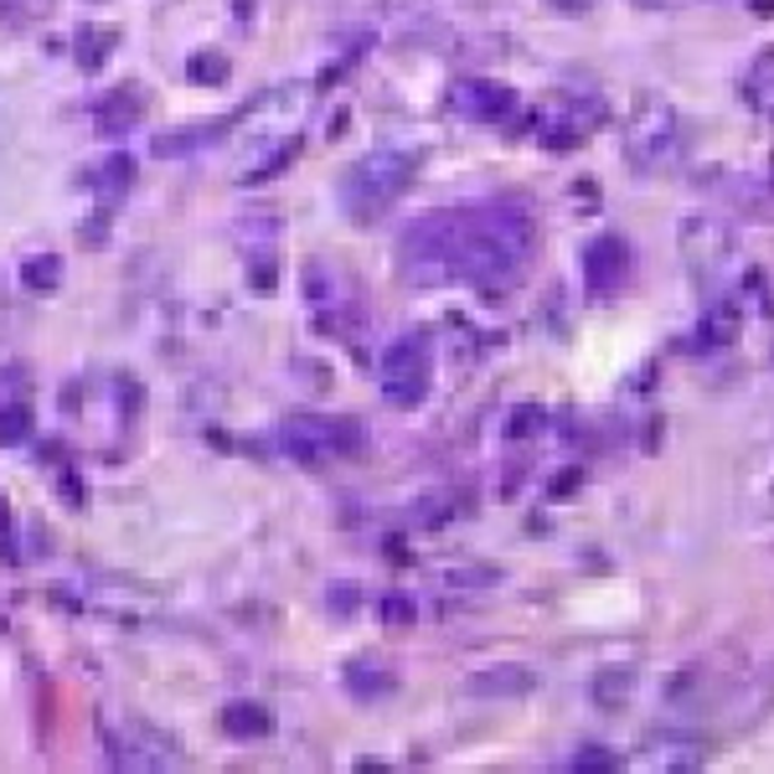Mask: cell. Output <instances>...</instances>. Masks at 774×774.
Masks as SVG:
<instances>
[{"label": "cell", "mask_w": 774, "mask_h": 774, "mask_svg": "<svg viewBox=\"0 0 774 774\" xmlns=\"http://www.w3.org/2000/svg\"><path fill=\"white\" fill-rule=\"evenodd\" d=\"M434 382V352L423 336H397L378 357V388L393 408H418Z\"/></svg>", "instance_id": "obj_3"}, {"label": "cell", "mask_w": 774, "mask_h": 774, "mask_svg": "<svg viewBox=\"0 0 774 774\" xmlns=\"http://www.w3.org/2000/svg\"><path fill=\"white\" fill-rule=\"evenodd\" d=\"M754 501L774 516V470H770V476H754Z\"/></svg>", "instance_id": "obj_14"}, {"label": "cell", "mask_w": 774, "mask_h": 774, "mask_svg": "<svg viewBox=\"0 0 774 774\" xmlns=\"http://www.w3.org/2000/svg\"><path fill=\"white\" fill-rule=\"evenodd\" d=\"M186 78L192 83H228V58H222V52H197Z\"/></svg>", "instance_id": "obj_12"}, {"label": "cell", "mask_w": 774, "mask_h": 774, "mask_svg": "<svg viewBox=\"0 0 774 774\" xmlns=\"http://www.w3.org/2000/svg\"><path fill=\"white\" fill-rule=\"evenodd\" d=\"M341 423H331V418L320 414H295L290 423H284V450L295 459H305V465H320V459H331L341 450Z\"/></svg>", "instance_id": "obj_4"}, {"label": "cell", "mask_w": 774, "mask_h": 774, "mask_svg": "<svg viewBox=\"0 0 774 774\" xmlns=\"http://www.w3.org/2000/svg\"><path fill=\"white\" fill-rule=\"evenodd\" d=\"M625 269H630V248L615 233H604V238H594L583 248V274H589L594 295H610L615 284H625Z\"/></svg>", "instance_id": "obj_6"}, {"label": "cell", "mask_w": 774, "mask_h": 774, "mask_svg": "<svg viewBox=\"0 0 774 774\" xmlns=\"http://www.w3.org/2000/svg\"><path fill=\"white\" fill-rule=\"evenodd\" d=\"M527 687H537V676L527 666H501V672H486L470 681V692H527Z\"/></svg>", "instance_id": "obj_9"}, {"label": "cell", "mask_w": 774, "mask_h": 774, "mask_svg": "<svg viewBox=\"0 0 774 774\" xmlns=\"http://www.w3.org/2000/svg\"><path fill=\"white\" fill-rule=\"evenodd\" d=\"M418 176V150H372L341 176V207L357 222H372L393 207Z\"/></svg>", "instance_id": "obj_2"}, {"label": "cell", "mask_w": 774, "mask_h": 774, "mask_svg": "<svg viewBox=\"0 0 774 774\" xmlns=\"http://www.w3.org/2000/svg\"><path fill=\"white\" fill-rule=\"evenodd\" d=\"M58 274H62V258H26L21 263V279H26V290H52L58 284Z\"/></svg>", "instance_id": "obj_11"}, {"label": "cell", "mask_w": 774, "mask_h": 774, "mask_svg": "<svg viewBox=\"0 0 774 774\" xmlns=\"http://www.w3.org/2000/svg\"><path fill=\"white\" fill-rule=\"evenodd\" d=\"M459 99L476 103V109H470L476 120H506V114L516 109V94L512 88H501V83H465Z\"/></svg>", "instance_id": "obj_8"}, {"label": "cell", "mask_w": 774, "mask_h": 774, "mask_svg": "<svg viewBox=\"0 0 774 774\" xmlns=\"http://www.w3.org/2000/svg\"><path fill=\"white\" fill-rule=\"evenodd\" d=\"M114 764H124V770H181V749L145 734V728H124L114 738Z\"/></svg>", "instance_id": "obj_5"}, {"label": "cell", "mask_w": 774, "mask_h": 774, "mask_svg": "<svg viewBox=\"0 0 774 774\" xmlns=\"http://www.w3.org/2000/svg\"><path fill=\"white\" fill-rule=\"evenodd\" d=\"M557 5H563V11H583L589 0H557Z\"/></svg>", "instance_id": "obj_15"}, {"label": "cell", "mask_w": 774, "mask_h": 774, "mask_svg": "<svg viewBox=\"0 0 774 774\" xmlns=\"http://www.w3.org/2000/svg\"><path fill=\"white\" fill-rule=\"evenodd\" d=\"M21 439H32V408L26 403H0V444H21Z\"/></svg>", "instance_id": "obj_10"}, {"label": "cell", "mask_w": 774, "mask_h": 774, "mask_svg": "<svg viewBox=\"0 0 774 774\" xmlns=\"http://www.w3.org/2000/svg\"><path fill=\"white\" fill-rule=\"evenodd\" d=\"M109 47H114V32H83V37H78V58H83V67H99Z\"/></svg>", "instance_id": "obj_13"}, {"label": "cell", "mask_w": 774, "mask_h": 774, "mask_svg": "<svg viewBox=\"0 0 774 774\" xmlns=\"http://www.w3.org/2000/svg\"><path fill=\"white\" fill-rule=\"evenodd\" d=\"M218 723H222V728H228L233 738H263L269 728H274V713H269L263 702H228Z\"/></svg>", "instance_id": "obj_7"}, {"label": "cell", "mask_w": 774, "mask_h": 774, "mask_svg": "<svg viewBox=\"0 0 774 774\" xmlns=\"http://www.w3.org/2000/svg\"><path fill=\"white\" fill-rule=\"evenodd\" d=\"M532 248V218L512 197L486 201V207H459V212H429L408 228L397 248L408 279L418 284H496L527 258Z\"/></svg>", "instance_id": "obj_1"}]
</instances>
